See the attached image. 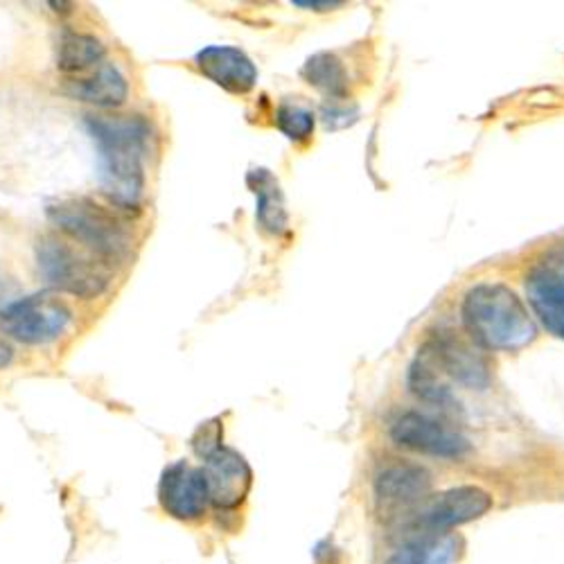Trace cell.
I'll use <instances>...</instances> for the list:
<instances>
[{
    "instance_id": "cell-24",
    "label": "cell",
    "mask_w": 564,
    "mask_h": 564,
    "mask_svg": "<svg viewBox=\"0 0 564 564\" xmlns=\"http://www.w3.org/2000/svg\"><path fill=\"white\" fill-rule=\"evenodd\" d=\"M10 361H12V348L3 339H0V368L8 366Z\"/></svg>"
},
{
    "instance_id": "cell-4",
    "label": "cell",
    "mask_w": 564,
    "mask_h": 564,
    "mask_svg": "<svg viewBox=\"0 0 564 564\" xmlns=\"http://www.w3.org/2000/svg\"><path fill=\"white\" fill-rule=\"evenodd\" d=\"M36 264L48 285L77 296V299H98L111 285L109 262L98 258L77 245V249L57 238H45L36 247Z\"/></svg>"
},
{
    "instance_id": "cell-2",
    "label": "cell",
    "mask_w": 564,
    "mask_h": 564,
    "mask_svg": "<svg viewBox=\"0 0 564 564\" xmlns=\"http://www.w3.org/2000/svg\"><path fill=\"white\" fill-rule=\"evenodd\" d=\"M465 333L479 348L514 352L538 337V325L522 299L503 282H479L460 305Z\"/></svg>"
},
{
    "instance_id": "cell-15",
    "label": "cell",
    "mask_w": 564,
    "mask_h": 564,
    "mask_svg": "<svg viewBox=\"0 0 564 564\" xmlns=\"http://www.w3.org/2000/svg\"><path fill=\"white\" fill-rule=\"evenodd\" d=\"M249 185L258 199V210H256V219L260 224L262 230L271 232V235H282L288 232L290 226V217L285 210V197L280 193V185L273 178V174L269 170H253L249 174Z\"/></svg>"
},
{
    "instance_id": "cell-21",
    "label": "cell",
    "mask_w": 564,
    "mask_h": 564,
    "mask_svg": "<svg viewBox=\"0 0 564 564\" xmlns=\"http://www.w3.org/2000/svg\"><path fill=\"white\" fill-rule=\"evenodd\" d=\"M384 564H427V546L420 542H411L395 551Z\"/></svg>"
},
{
    "instance_id": "cell-23",
    "label": "cell",
    "mask_w": 564,
    "mask_h": 564,
    "mask_svg": "<svg viewBox=\"0 0 564 564\" xmlns=\"http://www.w3.org/2000/svg\"><path fill=\"white\" fill-rule=\"evenodd\" d=\"M292 6L303 8V10H316V12H327V10L344 8L341 0H294Z\"/></svg>"
},
{
    "instance_id": "cell-3",
    "label": "cell",
    "mask_w": 564,
    "mask_h": 564,
    "mask_svg": "<svg viewBox=\"0 0 564 564\" xmlns=\"http://www.w3.org/2000/svg\"><path fill=\"white\" fill-rule=\"evenodd\" d=\"M45 213L73 242L105 262L122 260L131 247L129 232L120 219L86 197L53 202Z\"/></svg>"
},
{
    "instance_id": "cell-11",
    "label": "cell",
    "mask_w": 564,
    "mask_h": 564,
    "mask_svg": "<svg viewBox=\"0 0 564 564\" xmlns=\"http://www.w3.org/2000/svg\"><path fill=\"white\" fill-rule=\"evenodd\" d=\"M492 495L479 486H458L434 497L420 512V524L430 531H449L469 524L492 508Z\"/></svg>"
},
{
    "instance_id": "cell-7",
    "label": "cell",
    "mask_w": 564,
    "mask_h": 564,
    "mask_svg": "<svg viewBox=\"0 0 564 564\" xmlns=\"http://www.w3.org/2000/svg\"><path fill=\"white\" fill-rule=\"evenodd\" d=\"M161 508L178 522H199L210 506L204 469L185 460L167 465L159 481Z\"/></svg>"
},
{
    "instance_id": "cell-17",
    "label": "cell",
    "mask_w": 564,
    "mask_h": 564,
    "mask_svg": "<svg viewBox=\"0 0 564 564\" xmlns=\"http://www.w3.org/2000/svg\"><path fill=\"white\" fill-rule=\"evenodd\" d=\"M303 77L307 79V84L335 100L348 96V70L337 55L318 53L310 57L303 66Z\"/></svg>"
},
{
    "instance_id": "cell-6",
    "label": "cell",
    "mask_w": 564,
    "mask_h": 564,
    "mask_svg": "<svg viewBox=\"0 0 564 564\" xmlns=\"http://www.w3.org/2000/svg\"><path fill=\"white\" fill-rule=\"evenodd\" d=\"M527 296L540 323L564 341V240L533 260L527 273Z\"/></svg>"
},
{
    "instance_id": "cell-1",
    "label": "cell",
    "mask_w": 564,
    "mask_h": 564,
    "mask_svg": "<svg viewBox=\"0 0 564 564\" xmlns=\"http://www.w3.org/2000/svg\"><path fill=\"white\" fill-rule=\"evenodd\" d=\"M84 127L96 143L102 193L120 208H138L145 195L152 124L143 116H88Z\"/></svg>"
},
{
    "instance_id": "cell-19",
    "label": "cell",
    "mask_w": 564,
    "mask_h": 564,
    "mask_svg": "<svg viewBox=\"0 0 564 564\" xmlns=\"http://www.w3.org/2000/svg\"><path fill=\"white\" fill-rule=\"evenodd\" d=\"M316 116L301 102H282L275 111V127L294 143H303L314 133Z\"/></svg>"
},
{
    "instance_id": "cell-13",
    "label": "cell",
    "mask_w": 564,
    "mask_h": 564,
    "mask_svg": "<svg viewBox=\"0 0 564 564\" xmlns=\"http://www.w3.org/2000/svg\"><path fill=\"white\" fill-rule=\"evenodd\" d=\"M432 490V475L425 467L395 463L384 467L375 479V495L387 508H404L425 499Z\"/></svg>"
},
{
    "instance_id": "cell-9",
    "label": "cell",
    "mask_w": 564,
    "mask_h": 564,
    "mask_svg": "<svg viewBox=\"0 0 564 564\" xmlns=\"http://www.w3.org/2000/svg\"><path fill=\"white\" fill-rule=\"evenodd\" d=\"M420 355H425L441 375H447L463 387L486 389L490 384V366L481 350L452 333H438L432 337L422 346Z\"/></svg>"
},
{
    "instance_id": "cell-12",
    "label": "cell",
    "mask_w": 564,
    "mask_h": 564,
    "mask_svg": "<svg viewBox=\"0 0 564 564\" xmlns=\"http://www.w3.org/2000/svg\"><path fill=\"white\" fill-rule=\"evenodd\" d=\"M195 62L204 77L232 96H245L258 82V68L251 57L232 45H208L197 53Z\"/></svg>"
},
{
    "instance_id": "cell-20",
    "label": "cell",
    "mask_w": 564,
    "mask_h": 564,
    "mask_svg": "<svg viewBox=\"0 0 564 564\" xmlns=\"http://www.w3.org/2000/svg\"><path fill=\"white\" fill-rule=\"evenodd\" d=\"M221 438H224V427L219 425V420H208L195 432L193 449L199 458L206 460L210 454H215L221 447Z\"/></svg>"
},
{
    "instance_id": "cell-5",
    "label": "cell",
    "mask_w": 564,
    "mask_h": 564,
    "mask_svg": "<svg viewBox=\"0 0 564 564\" xmlns=\"http://www.w3.org/2000/svg\"><path fill=\"white\" fill-rule=\"evenodd\" d=\"M73 321V310L53 292H36L10 303L0 312V327L28 346L57 341Z\"/></svg>"
},
{
    "instance_id": "cell-14",
    "label": "cell",
    "mask_w": 564,
    "mask_h": 564,
    "mask_svg": "<svg viewBox=\"0 0 564 564\" xmlns=\"http://www.w3.org/2000/svg\"><path fill=\"white\" fill-rule=\"evenodd\" d=\"M66 93L79 102L96 105L100 109H113L124 105L129 96V84L116 64L105 62L88 77L70 79L66 86Z\"/></svg>"
},
{
    "instance_id": "cell-18",
    "label": "cell",
    "mask_w": 564,
    "mask_h": 564,
    "mask_svg": "<svg viewBox=\"0 0 564 564\" xmlns=\"http://www.w3.org/2000/svg\"><path fill=\"white\" fill-rule=\"evenodd\" d=\"M438 375L441 372L430 364V359L425 355H417V359L413 361L411 372H409V387L422 400H427L438 406H449L454 402V398H452L449 389L441 382Z\"/></svg>"
},
{
    "instance_id": "cell-16",
    "label": "cell",
    "mask_w": 564,
    "mask_h": 564,
    "mask_svg": "<svg viewBox=\"0 0 564 564\" xmlns=\"http://www.w3.org/2000/svg\"><path fill=\"white\" fill-rule=\"evenodd\" d=\"M105 45L100 39L93 34L82 32H66L59 41V55H57V68L66 75H84L93 68L105 64Z\"/></svg>"
},
{
    "instance_id": "cell-8",
    "label": "cell",
    "mask_w": 564,
    "mask_h": 564,
    "mask_svg": "<svg viewBox=\"0 0 564 564\" xmlns=\"http://www.w3.org/2000/svg\"><path fill=\"white\" fill-rule=\"evenodd\" d=\"M391 438L404 449L438 458H463L469 452L465 436L417 411H406L393 422Z\"/></svg>"
},
{
    "instance_id": "cell-10",
    "label": "cell",
    "mask_w": 564,
    "mask_h": 564,
    "mask_svg": "<svg viewBox=\"0 0 564 564\" xmlns=\"http://www.w3.org/2000/svg\"><path fill=\"white\" fill-rule=\"evenodd\" d=\"M202 469L210 492V506L217 510H235L247 501L253 486V473L240 452L221 445L206 458Z\"/></svg>"
},
{
    "instance_id": "cell-22",
    "label": "cell",
    "mask_w": 564,
    "mask_h": 564,
    "mask_svg": "<svg viewBox=\"0 0 564 564\" xmlns=\"http://www.w3.org/2000/svg\"><path fill=\"white\" fill-rule=\"evenodd\" d=\"M355 116H357V111L348 109V107L333 105V107L323 109V122H325V127H330V129H339V127L350 124L355 120Z\"/></svg>"
}]
</instances>
